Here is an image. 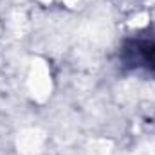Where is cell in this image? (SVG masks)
<instances>
[{
  "mask_svg": "<svg viewBox=\"0 0 155 155\" xmlns=\"http://www.w3.org/2000/svg\"><path fill=\"white\" fill-rule=\"evenodd\" d=\"M119 60L123 67L155 74V35H135L121 43Z\"/></svg>",
  "mask_w": 155,
  "mask_h": 155,
  "instance_id": "obj_1",
  "label": "cell"
}]
</instances>
